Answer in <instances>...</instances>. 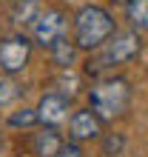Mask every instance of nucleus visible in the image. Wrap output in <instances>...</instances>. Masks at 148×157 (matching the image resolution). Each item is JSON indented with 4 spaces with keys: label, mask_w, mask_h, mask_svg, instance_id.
Returning <instances> with one entry per match:
<instances>
[{
    "label": "nucleus",
    "mask_w": 148,
    "mask_h": 157,
    "mask_svg": "<svg viewBox=\"0 0 148 157\" xmlns=\"http://www.w3.org/2000/svg\"><path fill=\"white\" fill-rule=\"evenodd\" d=\"M37 123H40V120H37L34 109H20V112L9 114V126H12V128H31Z\"/></svg>",
    "instance_id": "nucleus-11"
},
{
    "label": "nucleus",
    "mask_w": 148,
    "mask_h": 157,
    "mask_svg": "<svg viewBox=\"0 0 148 157\" xmlns=\"http://www.w3.org/2000/svg\"><path fill=\"white\" fill-rule=\"evenodd\" d=\"M20 3H34V0H20Z\"/></svg>",
    "instance_id": "nucleus-15"
},
{
    "label": "nucleus",
    "mask_w": 148,
    "mask_h": 157,
    "mask_svg": "<svg viewBox=\"0 0 148 157\" xmlns=\"http://www.w3.org/2000/svg\"><path fill=\"white\" fill-rule=\"evenodd\" d=\"M88 103L91 112H94L103 123L108 120H117L128 112V103H131V83L125 77H103L97 80L88 91Z\"/></svg>",
    "instance_id": "nucleus-1"
},
{
    "label": "nucleus",
    "mask_w": 148,
    "mask_h": 157,
    "mask_svg": "<svg viewBox=\"0 0 148 157\" xmlns=\"http://www.w3.org/2000/svg\"><path fill=\"white\" fill-rule=\"evenodd\" d=\"M31 37H34L37 46L51 49L60 37H66V14H63L60 9H49V12L37 14L34 29H31Z\"/></svg>",
    "instance_id": "nucleus-5"
},
{
    "label": "nucleus",
    "mask_w": 148,
    "mask_h": 157,
    "mask_svg": "<svg viewBox=\"0 0 148 157\" xmlns=\"http://www.w3.org/2000/svg\"><path fill=\"white\" fill-rule=\"evenodd\" d=\"M68 94H63V91H46L40 97V103H37V120H40L43 126H60L63 120L68 117Z\"/></svg>",
    "instance_id": "nucleus-6"
},
{
    "label": "nucleus",
    "mask_w": 148,
    "mask_h": 157,
    "mask_svg": "<svg viewBox=\"0 0 148 157\" xmlns=\"http://www.w3.org/2000/svg\"><path fill=\"white\" fill-rule=\"evenodd\" d=\"M117 32L114 17L103 6H83L74 14V43L80 52H97L111 34Z\"/></svg>",
    "instance_id": "nucleus-2"
},
{
    "label": "nucleus",
    "mask_w": 148,
    "mask_h": 157,
    "mask_svg": "<svg viewBox=\"0 0 148 157\" xmlns=\"http://www.w3.org/2000/svg\"><path fill=\"white\" fill-rule=\"evenodd\" d=\"M31 60V40L26 34H12L0 43V69L6 77H14Z\"/></svg>",
    "instance_id": "nucleus-4"
},
{
    "label": "nucleus",
    "mask_w": 148,
    "mask_h": 157,
    "mask_svg": "<svg viewBox=\"0 0 148 157\" xmlns=\"http://www.w3.org/2000/svg\"><path fill=\"white\" fill-rule=\"evenodd\" d=\"M68 134L74 143H83V140H97L103 134V120H100L91 109H80L74 112L68 120Z\"/></svg>",
    "instance_id": "nucleus-7"
},
{
    "label": "nucleus",
    "mask_w": 148,
    "mask_h": 157,
    "mask_svg": "<svg viewBox=\"0 0 148 157\" xmlns=\"http://www.w3.org/2000/svg\"><path fill=\"white\" fill-rule=\"evenodd\" d=\"M125 149V137L123 134H111L103 140V154L105 157H120V151Z\"/></svg>",
    "instance_id": "nucleus-13"
},
{
    "label": "nucleus",
    "mask_w": 148,
    "mask_h": 157,
    "mask_svg": "<svg viewBox=\"0 0 148 157\" xmlns=\"http://www.w3.org/2000/svg\"><path fill=\"white\" fill-rule=\"evenodd\" d=\"M114 3H128V0H114Z\"/></svg>",
    "instance_id": "nucleus-16"
},
{
    "label": "nucleus",
    "mask_w": 148,
    "mask_h": 157,
    "mask_svg": "<svg viewBox=\"0 0 148 157\" xmlns=\"http://www.w3.org/2000/svg\"><path fill=\"white\" fill-rule=\"evenodd\" d=\"M54 157H83V149H80V143H63V149L54 154Z\"/></svg>",
    "instance_id": "nucleus-14"
},
{
    "label": "nucleus",
    "mask_w": 148,
    "mask_h": 157,
    "mask_svg": "<svg viewBox=\"0 0 148 157\" xmlns=\"http://www.w3.org/2000/svg\"><path fill=\"white\" fill-rule=\"evenodd\" d=\"M17 97H20V89H17V83H14L12 77H3V80H0V106L14 103Z\"/></svg>",
    "instance_id": "nucleus-12"
},
{
    "label": "nucleus",
    "mask_w": 148,
    "mask_h": 157,
    "mask_svg": "<svg viewBox=\"0 0 148 157\" xmlns=\"http://www.w3.org/2000/svg\"><path fill=\"white\" fill-rule=\"evenodd\" d=\"M63 149V137L57 134V128L54 126H43L40 132L31 137V151L34 157H54Z\"/></svg>",
    "instance_id": "nucleus-8"
},
{
    "label": "nucleus",
    "mask_w": 148,
    "mask_h": 157,
    "mask_svg": "<svg viewBox=\"0 0 148 157\" xmlns=\"http://www.w3.org/2000/svg\"><path fill=\"white\" fill-rule=\"evenodd\" d=\"M142 49V40H140V32L128 29V32H114L111 37L100 46V54L94 57V63L88 60V71H100L105 69H117V66H125V63H131L137 54Z\"/></svg>",
    "instance_id": "nucleus-3"
},
{
    "label": "nucleus",
    "mask_w": 148,
    "mask_h": 157,
    "mask_svg": "<svg viewBox=\"0 0 148 157\" xmlns=\"http://www.w3.org/2000/svg\"><path fill=\"white\" fill-rule=\"evenodd\" d=\"M49 52H51V60L57 63L60 69H71V66H74V60H77V52H80V49H77V43H74V40L60 37Z\"/></svg>",
    "instance_id": "nucleus-9"
},
{
    "label": "nucleus",
    "mask_w": 148,
    "mask_h": 157,
    "mask_svg": "<svg viewBox=\"0 0 148 157\" xmlns=\"http://www.w3.org/2000/svg\"><path fill=\"white\" fill-rule=\"evenodd\" d=\"M125 17L134 32H148V0H128Z\"/></svg>",
    "instance_id": "nucleus-10"
}]
</instances>
